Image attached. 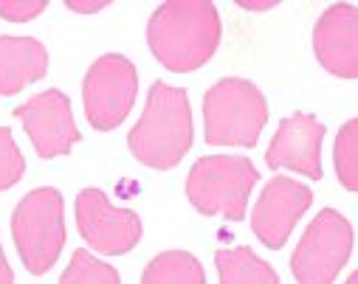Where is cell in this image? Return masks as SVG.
<instances>
[{"mask_svg": "<svg viewBox=\"0 0 358 284\" xmlns=\"http://www.w3.org/2000/svg\"><path fill=\"white\" fill-rule=\"evenodd\" d=\"M0 284H15V270H12L3 248H0Z\"/></svg>", "mask_w": 358, "mask_h": 284, "instance_id": "44dd1931", "label": "cell"}, {"mask_svg": "<svg viewBox=\"0 0 358 284\" xmlns=\"http://www.w3.org/2000/svg\"><path fill=\"white\" fill-rule=\"evenodd\" d=\"M147 43L166 70H198L220 45V15L209 0H169L152 12Z\"/></svg>", "mask_w": 358, "mask_h": 284, "instance_id": "6da1fadb", "label": "cell"}, {"mask_svg": "<svg viewBox=\"0 0 358 284\" xmlns=\"http://www.w3.org/2000/svg\"><path fill=\"white\" fill-rule=\"evenodd\" d=\"M45 12V0H0V17L9 23H29Z\"/></svg>", "mask_w": 358, "mask_h": 284, "instance_id": "d6986e66", "label": "cell"}, {"mask_svg": "<svg viewBox=\"0 0 358 284\" xmlns=\"http://www.w3.org/2000/svg\"><path fill=\"white\" fill-rule=\"evenodd\" d=\"M220 284H280L277 270L251 248H223L215 253Z\"/></svg>", "mask_w": 358, "mask_h": 284, "instance_id": "5bb4252c", "label": "cell"}, {"mask_svg": "<svg viewBox=\"0 0 358 284\" xmlns=\"http://www.w3.org/2000/svg\"><path fill=\"white\" fill-rule=\"evenodd\" d=\"M355 141H358V121L350 119L333 144V163H336V174L338 183L347 188V192H355L358 188V172H355Z\"/></svg>", "mask_w": 358, "mask_h": 284, "instance_id": "e0dca14e", "label": "cell"}, {"mask_svg": "<svg viewBox=\"0 0 358 284\" xmlns=\"http://www.w3.org/2000/svg\"><path fill=\"white\" fill-rule=\"evenodd\" d=\"M324 124L310 113H296L280 121V130L265 152L271 169H291L308 180H322V141Z\"/></svg>", "mask_w": 358, "mask_h": 284, "instance_id": "8fae6325", "label": "cell"}, {"mask_svg": "<svg viewBox=\"0 0 358 284\" xmlns=\"http://www.w3.org/2000/svg\"><path fill=\"white\" fill-rule=\"evenodd\" d=\"M15 248L31 276L48 273L65 248V203L51 186L29 192L12 214Z\"/></svg>", "mask_w": 358, "mask_h": 284, "instance_id": "5b68a950", "label": "cell"}, {"mask_svg": "<svg viewBox=\"0 0 358 284\" xmlns=\"http://www.w3.org/2000/svg\"><path fill=\"white\" fill-rule=\"evenodd\" d=\"M347 284H358V276H355V273H352V276H350V278H347Z\"/></svg>", "mask_w": 358, "mask_h": 284, "instance_id": "7402d4cb", "label": "cell"}, {"mask_svg": "<svg viewBox=\"0 0 358 284\" xmlns=\"http://www.w3.org/2000/svg\"><path fill=\"white\" fill-rule=\"evenodd\" d=\"M358 9L333 3L313 26V51L322 68L338 79L358 76Z\"/></svg>", "mask_w": 358, "mask_h": 284, "instance_id": "7c38bea8", "label": "cell"}, {"mask_svg": "<svg viewBox=\"0 0 358 284\" xmlns=\"http://www.w3.org/2000/svg\"><path fill=\"white\" fill-rule=\"evenodd\" d=\"M268 121L262 90L240 76L220 79L203 96V138L212 147H254Z\"/></svg>", "mask_w": 358, "mask_h": 284, "instance_id": "3957f363", "label": "cell"}, {"mask_svg": "<svg viewBox=\"0 0 358 284\" xmlns=\"http://www.w3.org/2000/svg\"><path fill=\"white\" fill-rule=\"evenodd\" d=\"M136 96H138V70L127 57L105 54L87 68L82 82V102H85V116L94 130L99 133L116 130L133 110Z\"/></svg>", "mask_w": 358, "mask_h": 284, "instance_id": "8992f818", "label": "cell"}, {"mask_svg": "<svg viewBox=\"0 0 358 284\" xmlns=\"http://www.w3.org/2000/svg\"><path fill=\"white\" fill-rule=\"evenodd\" d=\"M259 172L243 155H206L198 158L187 174V197L206 217H226L240 223L248 209V195Z\"/></svg>", "mask_w": 358, "mask_h": 284, "instance_id": "277c9868", "label": "cell"}, {"mask_svg": "<svg viewBox=\"0 0 358 284\" xmlns=\"http://www.w3.org/2000/svg\"><path fill=\"white\" fill-rule=\"evenodd\" d=\"M141 284H206V273L195 253L164 251L144 267Z\"/></svg>", "mask_w": 358, "mask_h": 284, "instance_id": "9a60e30c", "label": "cell"}, {"mask_svg": "<svg viewBox=\"0 0 358 284\" xmlns=\"http://www.w3.org/2000/svg\"><path fill=\"white\" fill-rule=\"evenodd\" d=\"M26 174V158L20 155V147L9 127H0V192L17 186Z\"/></svg>", "mask_w": 358, "mask_h": 284, "instance_id": "ac0fdd59", "label": "cell"}, {"mask_svg": "<svg viewBox=\"0 0 358 284\" xmlns=\"http://www.w3.org/2000/svg\"><path fill=\"white\" fill-rule=\"evenodd\" d=\"M192 105L184 87L152 82L147 107L127 135V147L138 163L150 169H172L192 147Z\"/></svg>", "mask_w": 358, "mask_h": 284, "instance_id": "7a4b0ae2", "label": "cell"}, {"mask_svg": "<svg viewBox=\"0 0 358 284\" xmlns=\"http://www.w3.org/2000/svg\"><path fill=\"white\" fill-rule=\"evenodd\" d=\"M65 6L71 12H82V15H91V12H102L108 9V3H76V0H65Z\"/></svg>", "mask_w": 358, "mask_h": 284, "instance_id": "ffe728a7", "label": "cell"}, {"mask_svg": "<svg viewBox=\"0 0 358 284\" xmlns=\"http://www.w3.org/2000/svg\"><path fill=\"white\" fill-rule=\"evenodd\" d=\"M48 73V51L34 37H0V96H15Z\"/></svg>", "mask_w": 358, "mask_h": 284, "instance_id": "4fadbf2b", "label": "cell"}, {"mask_svg": "<svg viewBox=\"0 0 358 284\" xmlns=\"http://www.w3.org/2000/svg\"><path fill=\"white\" fill-rule=\"evenodd\" d=\"M59 284H122V276L108 262H99L91 251H73L71 264L65 267Z\"/></svg>", "mask_w": 358, "mask_h": 284, "instance_id": "2e32d148", "label": "cell"}, {"mask_svg": "<svg viewBox=\"0 0 358 284\" xmlns=\"http://www.w3.org/2000/svg\"><path fill=\"white\" fill-rule=\"evenodd\" d=\"M76 225L96 253L122 256L141 239V220L130 209H116L102 188H82L76 197Z\"/></svg>", "mask_w": 358, "mask_h": 284, "instance_id": "ba28073f", "label": "cell"}, {"mask_svg": "<svg viewBox=\"0 0 358 284\" xmlns=\"http://www.w3.org/2000/svg\"><path fill=\"white\" fill-rule=\"evenodd\" d=\"M313 203V192L294 180V177H274L268 180V186L262 188V195L251 211V228L257 234V239L271 248V251H280L294 225L305 217V211L310 209Z\"/></svg>", "mask_w": 358, "mask_h": 284, "instance_id": "30bf717a", "label": "cell"}, {"mask_svg": "<svg viewBox=\"0 0 358 284\" xmlns=\"http://www.w3.org/2000/svg\"><path fill=\"white\" fill-rule=\"evenodd\" d=\"M15 116L26 127L37 155L45 160L68 155L73 149V144H79V138H82V133L73 121L71 99L57 87H48V90L37 93V96H31L26 105H20L15 110Z\"/></svg>", "mask_w": 358, "mask_h": 284, "instance_id": "9c48e42d", "label": "cell"}, {"mask_svg": "<svg viewBox=\"0 0 358 284\" xmlns=\"http://www.w3.org/2000/svg\"><path fill=\"white\" fill-rule=\"evenodd\" d=\"M350 253L352 225L336 209H322L305 228L291 256V273L296 284H333Z\"/></svg>", "mask_w": 358, "mask_h": 284, "instance_id": "52a82bcc", "label": "cell"}]
</instances>
